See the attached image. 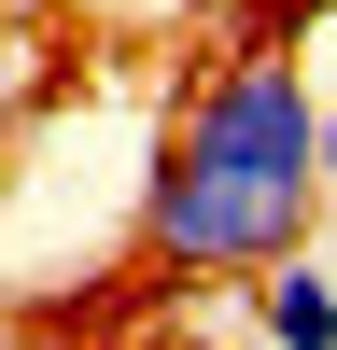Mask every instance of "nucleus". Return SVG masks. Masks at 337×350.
<instances>
[{"mask_svg": "<svg viewBox=\"0 0 337 350\" xmlns=\"http://www.w3.org/2000/svg\"><path fill=\"white\" fill-rule=\"evenodd\" d=\"M323 224V84L295 42H253L168 112L155 183H140V252L183 280H239Z\"/></svg>", "mask_w": 337, "mask_h": 350, "instance_id": "obj_1", "label": "nucleus"}, {"mask_svg": "<svg viewBox=\"0 0 337 350\" xmlns=\"http://www.w3.org/2000/svg\"><path fill=\"white\" fill-rule=\"evenodd\" d=\"M323 196H337V98H323Z\"/></svg>", "mask_w": 337, "mask_h": 350, "instance_id": "obj_3", "label": "nucleus"}, {"mask_svg": "<svg viewBox=\"0 0 337 350\" xmlns=\"http://www.w3.org/2000/svg\"><path fill=\"white\" fill-rule=\"evenodd\" d=\"M239 308H253V350H337V252L295 239L267 267H239Z\"/></svg>", "mask_w": 337, "mask_h": 350, "instance_id": "obj_2", "label": "nucleus"}]
</instances>
